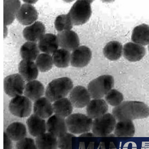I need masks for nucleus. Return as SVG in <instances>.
Wrapping results in <instances>:
<instances>
[{
    "instance_id": "5",
    "label": "nucleus",
    "mask_w": 149,
    "mask_h": 149,
    "mask_svg": "<svg viewBox=\"0 0 149 149\" xmlns=\"http://www.w3.org/2000/svg\"><path fill=\"white\" fill-rule=\"evenodd\" d=\"M68 130L73 134H79L88 132L92 127L91 118L84 114L74 113L66 119Z\"/></svg>"
},
{
    "instance_id": "6",
    "label": "nucleus",
    "mask_w": 149,
    "mask_h": 149,
    "mask_svg": "<svg viewBox=\"0 0 149 149\" xmlns=\"http://www.w3.org/2000/svg\"><path fill=\"white\" fill-rule=\"evenodd\" d=\"M116 119L113 114L107 113L93 121L92 130L95 136L105 137L109 135L115 129Z\"/></svg>"
},
{
    "instance_id": "15",
    "label": "nucleus",
    "mask_w": 149,
    "mask_h": 149,
    "mask_svg": "<svg viewBox=\"0 0 149 149\" xmlns=\"http://www.w3.org/2000/svg\"><path fill=\"white\" fill-rule=\"evenodd\" d=\"M45 32L44 25L37 21L25 28L23 31V35L27 42H36L45 35Z\"/></svg>"
},
{
    "instance_id": "28",
    "label": "nucleus",
    "mask_w": 149,
    "mask_h": 149,
    "mask_svg": "<svg viewBox=\"0 0 149 149\" xmlns=\"http://www.w3.org/2000/svg\"><path fill=\"white\" fill-rule=\"evenodd\" d=\"M56 114L64 118L70 116L73 111V105L70 100L63 98L56 101L52 105Z\"/></svg>"
},
{
    "instance_id": "24",
    "label": "nucleus",
    "mask_w": 149,
    "mask_h": 149,
    "mask_svg": "<svg viewBox=\"0 0 149 149\" xmlns=\"http://www.w3.org/2000/svg\"><path fill=\"white\" fill-rule=\"evenodd\" d=\"M104 55L106 58L111 61L119 59L123 53V46L120 42L116 41L108 42L104 48Z\"/></svg>"
},
{
    "instance_id": "21",
    "label": "nucleus",
    "mask_w": 149,
    "mask_h": 149,
    "mask_svg": "<svg viewBox=\"0 0 149 149\" xmlns=\"http://www.w3.org/2000/svg\"><path fill=\"white\" fill-rule=\"evenodd\" d=\"M45 93V88L40 82L34 80L28 82L25 86L24 94L25 96L33 101L41 98Z\"/></svg>"
},
{
    "instance_id": "32",
    "label": "nucleus",
    "mask_w": 149,
    "mask_h": 149,
    "mask_svg": "<svg viewBox=\"0 0 149 149\" xmlns=\"http://www.w3.org/2000/svg\"><path fill=\"white\" fill-rule=\"evenodd\" d=\"M73 26L74 25L68 13L58 15L56 18L54 22L55 29L58 32L70 30L72 29Z\"/></svg>"
},
{
    "instance_id": "10",
    "label": "nucleus",
    "mask_w": 149,
    "mask_h": 149,
    "mask_svg": "<svg viewBox=\"0 0 149 149\" xmlns=\"http://www.w3.org/2000/svg\"><path fill=\"white\" fill-rule=\"evenodd\" d=\"M57 37L58 45L61 48L70 52L79 46V37L73 31H65L58 32Z\"/></svg>"
},
{
    "instance_id": "17",
    "label": "nucleus",
    "mask_w": 149,
    "mask_h": 149,
    "mask_svg": "<svg viewBox=\"0 0 149 149\" xmlns=\"http://www.w3.org/2000/svg\"><path fill=\"white\" fill-rule=\"evenodd\" d=\"M108 110V106L104 100L95 99L90 101L86 108L88 116L95 119L106 114Z\"/></svg>"
},
{
    "instance_id": "3",
    "label": "nucleus",
    "mask_w": 149,
    "mask_h": 149,
    "mask_svg": "<svg viewBox=\"0 0 149 149\" xmlns=\"http://www.w3.org/2000/svg\"><path fill=\"white\" fill-rule=\"evenodd\" d=\"M114 85V79L112 76L102 75L89 83L88 90L91 98L101 99L112 90Z\"/></svg>"
},
{
    "instance_id": "16",
    "label": "nucleus",
    "mask_w": 149,
    "mask_h": 149,
    "mask_svg": "<svg viewBox=\"0 0 149 149\" xmlns=\"http://www.w3.org/2000/svg\"><path fill=\"white\" fill-rule=\"evenodd\" d=\"M38 69L34 61H21L18 66L19 74L26 81L35 80L38 74Z\"/></svg>"
},
{
    "instance_id": "19",
    "label": "nucleus",
    "mask_w": 149,
    "mask_h": 149,
    "mask_svg": "<svg viewBox=\"0 0 149 149\" xmlns=\"http://www.w3.org/2000/svg\"><path fill=\"white\" fill-rule=\"evenodd\" d=\"M38 45L40 51L50 54H53L59 47L57 36L51 33L45 34L38 42Z\"/></svg>"
},
{
    "instance_id": "38",
    "label": "nucleus",
    "mask_w": 149,
    "mask_h": 149,
    "mask_svg": "<svg viewBox=\"0 0 149 149\" xmlns=\"http://www.w3.org/2000/svg\"><path fill=\"white\" fill-rule=\"evenodd\" d=\"M148 50L149 51V44L148 46Z\"/></svg>"
},
{
    "instance_id": "20",
    "label": "nucleus",
    "mask_w": 149,
    "mask_h": 149,
    "mask_svg": "<svg viewBox=\"0 0 149 149\" xmlns=\"http://www.w3.org/2000/svg\"><path fill=\"white\" fill-rule=\"evenodd\" d=\"M54 111L51 102L47 98L41 97L34 102V114L42 119H47L50 117Z\"/></svg>"
},
{
    "instance_id": "12",
    "label": "nucleus",
    "mask_w": 149,
    "mask_h": 149,
    "mask_svg": "<svg viewBox=\"0 0 149 149\" xmlns=\"http://www.w3.org/2000/svg\"><path fill=\"white\" fill-rule=\"evenodd\" d=\"M38 15L36 8L31 4L24 3L21 5L17 14L16 18L22 25L30 26L36 22Z\"/></svg>"
},
{
    "instance_id": "7",
    "label": "nucleus",
    "mask_w": 149,
    "mask_h": 149,
    "mask_svg": "<svg viewBox=\"0 0 149 149\" xmlns=\"http://www.w3.org/2000/svg\"><path fill=\"white\" fill-rule=\"evenodd\" d=\"M9 109L15 116L20 118H26L30 115L32 109V103L27 97L19 95L10 100Z\"/></svg>"
},
{
    "instance_id": "26",
    "label": "nucleus",
    "mask_w": 149,
    "mask_h": 149,
    "mask_svg": "<svg viewBox=\"0 0 149 149\" xmlns=\"http://www.w3.org/2000/svg\"><path fill=\"white\" fill-rule=\"evenodd\" d=\"M6 134L12 140L18 141L26 137V126L21 122H14L8 126L6 130Z\"/></svg>"
},
{
    "instance_id": "33",
    "label": "nucleus",
    "mask_w": 149,
    "mask_h": 149,
    "mask_svg": "<svg viewBox=\"0 0 149 149\" xmlns=\"http://www.w3.org/2000/svg\"><path fill=\"white\" fill-rule=\"evenodd\" d=\"M122 93L116 89H112L105 96L106 102L111 106L117 107L122 103L123 100Z\"/></svg>"
},
{
    "instance_id": "8",
    "label": "nucleus",
    "mask_w": 149,
    "mask_h": 149,
    "mask_svg": "<svg viewBox=\"0 0 149 149\" xmlns=\"http://www.w3.org/2000/svg\"><path fill=\"white\" fill-rule=\"evenodd\" d=\"M4 90L10 97H15L23 94L25 86V80L19 74H10L4 80Z\"/></svg>"
},
{
    "instance_id": "13",
    "label": "nucleus",
    "mask_w": 149,
    "mask_h": 149,
    "mask_svg": "<svg viewBox=\"0 0 149 149\" xmlns=\"http://www.w3.org/2000/svg\"><path fill=\"white\" fill-rule=\"evenodd\" d=\"M46 127L49 133L58 138L64 135L68 131L65 118L56 114L49 118L47 122Z\"/></svg>"
},
{
    "instance_id": "23",
    "label": "nucleus",
    "mask_w": 149,
    "mask_h": 149,
    "mask_svg": "<svg viewBox=\"0 0 149 149\" xmlns=\"http://www.w3.org/2000/svg\"><path fill=\"white\" fill-rule=\"evenodd\" d=\"M131 39L134 43L141 46L149 44V26L142 24L136 26L133 30Z\"/></svg>"
},
{
    "instance_id": "36",
    "label": "nucleus",
    "mask_w": 149,
    "mask_h": 149,
    "mask_svg": "<svg viewBox=\"0 0 149 149\" xmlns=\"http://www.w3.org/2000/svg\"><path fill=\"white\" fill-rule=\"evenodd\" d=\"M3 138L4 149H12L13 143L11 139L9 137L6 133L5 132H4Z\"/></svg>"
},
{
    "instance_id": "27",
    "label": "nucleus",
    "mask_w": 149,
    "mask_h": 149,
    "mask_svg": "<svg viewBox=\"0 0 149 149\" xmlns=\"http://www.w3.org/2000/svg\"><path fill=\"white\" fill-rule=\"evenodd\" d=\"M135 133V127L132 120L119 121L114 129V134L118 137H132Z\"/></svg>"
},
{
    "instance_id": "9",
    "label": "nucleus",
    "mask_w": 149,
    "mask_h": 149,
    "mask_svg": "<svg viewBox=\"0 0 149 149\" xmlns=\"http://www.w3.org/2000/svg\"><path fill=\"white\" fill-rule=\"evenodd\" d=\"M92 53L87 46H79L71 54L70 64L73 67L82 68L88 64L91 59Z\"/></svg>"
},
{
    "instance_id": "2",
    "label": "nucleus",
    "mask_w": 149,
    "mask_h": 149,
    "mask_svg": "<svg viewBox=\"0 0 149 149\" xmlns=\"http://www.w3.org/2000/svg\"><path fill=\"white\" fill-rule=\"evenodd\" d=\"M73 86L72 81L68 77L57 78L48 85L45 95L50 102H55L66 96L72 90Z\"/></svg>"
},
{
    "instance_id": "22",
    "label": "nucleus",
    "mask_w": 149,
    "mask_h": 149,
    "mask_svg": "<svg viewBox=\"0 0 149 149\" xmlns=\"http://www.w3.org/2000/svg\"><path fill=\"white\" fill-rule=\"evenodd\" d=\"M4 24L7 26L11 24L16 18L19 9L20 7L19 1H4Z\"/></svg>"
},
{
    "instance_id": "37",
    "label": "nucleus",
    "mask_w": 149,
    "mask_h": 149,
    "mask_svg": "<svg viewBox=\"0 0 149 149\" xmlns=\"http://www.w3.org/2000/svg\"><path fill=\"white\" fill-rule=\"evenodd\" d=\"M24 2H26V3L31 4L35 3L37 2V1H24Z\"/></svg>"
},
{
    "instance_id": "4",
    "label": "nucleus",
    "mask_w": 149,
    "mask_h": 149,
    "mask_svg": "<svg viewBox=\"0 0 149 149\" xmlns=\"http://www.w3.org/2000/svg\"><path fill=\"white\" fill-rule=\"evenodd\" d=\"M92 2L93 1H77L74 3L68 13L73 25L79 26L89 20L92 13Z\"/></svg>"
},
{
    "instance_id": "34",
    "label": "nucleus",
    "mask_w": 149,
    "mask_h": 149,
    "mask_svg": "<svg viewBox=\"0 0 149 149\" xmlns=\"http://www.w3.org/2000/svg\"><path fill=\"white\" fill-rule=\"evenodd\" d=\"M75 136L70 133H66L58 138V147L61 149H73V143Z\"/></svg>"
},
{
    "instance_id": "35",
    "label": "nucleus",
    "mask_w": 149,
    "mask_h": 149,
    "mask_svg": "<svg viewBox=\"0 0 149 149\" xmlns=\"http://www.w3.org/2000/svg\"><path fill=\"white\" fill-rule=\"evenodd\" d=\"M16 149H37L34 140L31 138H25L17 142Z\"/></svg>"
},
{
    "instance_id": "25",
    "label": "nucleus",
    "mask_w": 149,
    "mask_h": 149,
    "mask_svg": "<svg viewBox=\"0 0 149 149\" xmlns=\"http://www.w3.org/2000/svg\"><path fill=\"white\" fill-rule=\"evenodd\" d=\"M40 51L36 42H27L21 47L20 53L24 60L34 61L39 56Z\"/></svg>"
},
{
    "instance_id": "18",
    "label": "nucleus",
    "mask_w": 149,
    "mask_h": 149,
    "mask_svg": "<svg viewBox=\"0 0 149 149\" xmlns=\"http://www.w3.org/2000/svg\"><path fill=\"white\" fill-rule=\"evenodd\" d=\"M29 133L34 137H38L46 131V121L35 114L29 117L26 121Z\"/></svg>"
},
{
    "instance_id": "11",
    "label": "nucleus",
    "mask_w": 149,
    "mask_h": 149,
    "mask_svg": "<svg viewBox=\"0 0 149 149\" xmlns=\"http://www.w3.org/2000/svg\"><path fill=\"white\" fill-rule=\"evenodd\" d=\"M91 96L88 90L82 86H77L70 91V100L74 107L82 108L90 102Z\"/></svg>"
},
{
    "instance_id": "1",
    "label": "nucleus",
    "mask_w": 149,
    "mask_h": 149,
    "mask_svg": "<svg viewBox=\"0 0 149 149\" xmlns=\"http://www.w3.org/2000/svg\"><path fill=\"white\" fill-rule=\"evenodd\" d=\"M112 114L119 121L143 119L149 116V107L143 102L126 101L114 107Z\"/></svg>"
},
{
    "instance_id": "31",
    "label": "nucleus",
    "mask_w": 149,
    "mask_h": 149,
    "mask_svg": "<svg viewBox=\"0 0 149 149\" xmlns=\"http://www.w3.org/2000/svg\"><path fill=\"white\" fill-rule=\"evenodd\" d=\"M35 63L38 70L42 72L51 70L54 64L52 56L46 53L40 54L36 59Z\"/></svg>"
},
{
    "instance_id": "29",
    "label": "nucleus",
    "mask_w": 149,
    "mask_h": 149,
    "mask_svg": "<svg viewBox=\"0 0 149 149\" xmlns=\"http://www.w3.org/2000/svg\"><path fill=\"white\" fill-rule=\"evenodd\" d=\"M36 142L38 149H57L58 147L56 137L50 133L37 137Z\"/></svg>"
},
{
    "instance_id": "14",
    "label": "nucleus",
    "mask_w": 149,
    "mask_h": 149,
    "mask_svg": "<svg viewBox=\"0 0 149 149\" xmlns=\"http://www.w3.org/2000/svg\"><path fill=\"white\" fill-rule=\"evenodd\" d=\"M123 54L124 57L127 61L136 62L143 58L146 54V50L141 45L134 42H129L124 46Z\"/></svg>"
},
{
    "instance_id": "30",
    "label": "nucleus",
    "mask_w": 149,
    "mask_h": 149,
    "mask_svg": "<svg viewBox=\"0 0 149 149\" xmlns=\"http://www.w3.org/2000/svg\"><path fill=\"white\" fill-rule=\"evenodd\" d=\"M53 62L55 66L59 68L68 67L70 63L71 54L66 49H58L53 54Z\"/></svg>"
}]
</instances>
